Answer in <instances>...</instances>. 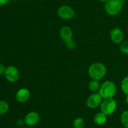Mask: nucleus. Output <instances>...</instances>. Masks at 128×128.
<instances>
[{
	"label": "nucleus",
	"mask_w": 128,
	"mask_h": 128,
	"mask_svg": "<svg viewBox=\"0 0 128 128\" xmlns=\"http://www.w3.org/2000/svg\"><path fill=\"white\" fill-rule=\"evenodd\" d=\"M122 5L118 0H110L106 2L104 10L106 12L111 16H116L121 11Z\"/></svg>",
	"instance_id": "3"
},
{
	"label": "nucleus",
	"mask_w": 128,
	"mask_h": 128,
	"mask_svg": "<svg viewBox=\"0 0 128 128\" xmlns=\"http://www.w3.org/2000/svg\"><path fill=\"white\" fill-rule=\"evenodd\" d=\"M58 15L64 20H70L74 16V11L70 6L64 5L60 6L58 8Z\"/></svg>",
	"instance_id": "6"
},
{
	"label": "nucleus",
	"mask_w": 128,
	"mask_h": 128,
	"mask_svg": "<svg viewBox=\"0 0 128 128\" xmlns=\"http://www.w3.org/2000/svg\"><path fill=\"white\" fill-rule=\"evenodd\" d=\"M99 94L104 99L113 98L116 94V85L112 81H105L100 87Z\"/></svg>",
	"instance_id": "2"
},
{
	"label": "nucleus",
	"mask_w": 128,
	"mask_h": 128,
	"mask_svg": "<svg viewBox=\"0 0 128 128\" xmlns=\"http://www.w3.org/2000/svg\"><path fill=\"white\" fill-rule=\"evenodd\" d=\"M84 120L81 117H77L73 121V128H83Z\"/></svg>",
	"instance_id": "15"
},
{
	"label": "nucleus",
	"mask_w": 128,
	"mask_h": 128,
	"mask_svg": "<svg viewBox=\"0 0 128 128\" xmlns=\"http://www.w3.org/2000/svg\"><path fill=\"white\" fill-rule=\"evenodd\" d=\"M120 50L122 53L128 55V41H123L120 45Z\"/></svg>",
	"instance_id": "18"
},
{
	"label": "nucleus",
	"mask_w": 128,
	"mask_h": 128,
	"mask_svg": "<svg viewBox=\"0 0 128 128\" xmlns=\"http://www.w3.org/2000/svg\"><path fill=\"white\" fill-rule=\"evenodd\" d=\"M100 1H102V2H107V1H110V0H100Z\"/></svg>",
	"instance_id": "25"
},
{
	"label": "nucleus",
	"mask_w": 128,
	"mask_h": 128,
	"mask_svg": "<svg viewBox=\"0 0 128 128\" xmlns=\"http://www.w3.org/2000/svg\"><path fill=\"white\" fill-rule=\"evenodd\" d=\"M102 98L99 93H94L88 97L86 104L88 107L95 109L100 106L102 102Z\"/></svg>",
	"instance_id": "7"
},
{
	"label": "nucleus",
	"mask_w": 128,
	"mask_h": 128,
	"mask_svg": "<svg viewBox=\"0 0 128 128\" xmlns=\"http://www.w3.org/2000/svg\"><path fill=\"white\" fill-rule=\"evenodd\" d=\"M10 1V0H0V6H3L6 5Z\"/></svg>",
	"instance_id": "22"
},
{
	"label": "nucleus",
	"mask_w": 128,
	"mask_h": 128,
	"mask_svg": "<svg viewBox=\"0 0 128 128\" xmlns=\"http://www.w3.org/2000/svg\"><path fill=\"white\" fill-rule=\"evenodd\" d=\"M121 120L125 128H128V110L122 112L121 115Z\"/></svg>",
	"instance_id": "16"
},
{
	"label": "nucleus",
	"mask_w": 128,
	"mask_h": 128,
	"mask_svg": "<svg viewBox=\"0 0 128 128\" xmlns=\"http://www.w3.org/2000/svg\"><path fill=\"white\" fill-rule=\"evenodd\" d=\"M66 47L68 49H70V50H73L76 48V44L75 41H74L73 40H71L70 41H68V42L66 43Z\"/></svg>",
	"instance_id": "19"
},
{
	"label": "nucleus",
	"mask_w": 128,
	"mask_h": 128,
	"mask_svg": "<svg viewBox=\"0 0 128 128\" xmlns=\"http://www.w3.org/2000/svg\"><path fill=\"white\" fill-rule=\"evenodd\" d=\"M110 38L114 43H120L124 39V33L120 28H114L110 32Z\"/></svg>",
	"instance_id": "10"
},
{
	"label": "nucleus",
	"mask_w": 128,
	"mask_h": 128,
	"mask_svg": "<svg viewBox=\"0 0 128 128\" xmlns=\"http://www.w3.org/2000/svg\"><path fill=\"white\" fill-rule=\"evenodd\" d=\"M22 128H30V127H22Z\"/></svg>",
	"instance_id": "26"
},
{
	"label": "nucleus",
	"mask_w": 128,
	"mask_h": 128,
	"mask_svg": "<svg viewBox=\"0 0 128 128\" xmlns=\"http://www.w3.org/2000/svg\"><path fill=\"white\" fill-rule=\"evenodd\" d=\"M24 123H25L24 120H22V119H19L17 122V124L18 125H20V126H22V125H23Z\"/></svg>",
	"instance_id": "21"
},
{
	"label": "nucleus",
	"mask_w": 128,
	"mask_h": 128,
	"mask_svg": "<svg viewBox=\"0 0 128 128\" xmlns=\"http://www.w3.org/2000/svg\"><path fill=\"white\" fill-rule=\"evenodd\" d=\"M4 75L6 80L10 82H15L18 80L20 77V72L18 69L13 65H10L6 67Z\"/></svg>",
	"instance_id": "5"
},
{
	"label": "nucleus",
	"mask_w": 128,
	"mask_h": 128,
	"mask_svg": "<svg viewBox=\"0 0 128 128\" xmlns=\"http://www.w3.org/2000/svg\"><path fill=\"white\" fill-rule=\"evenodd\" d=\"M100 87H101V85L99 82V80H92V79L88 85L89 89L93 92H96L98 90H100Z\"/></svg>",
	"instance_id": "13"
},
{
	"label": "nucleus",
	"mask_w": 128,
	"mask_h": 128,
	"mask_svg": "<svg viewBox=\"0 0 128 128\" xmlns=\"http://www.w3.org/2000/svg\"><path fill=\"white\" fill-rule=\"evenodd\" d=\"M126 102L127 103V104L128 105V95H126Z\"/></svg>",
	"instance_id": "24"
},
{
	"label": "nucleus",
	"mask_w": 128,
	"mask_h": 128,
	"mask_svg": "<svg viewBox=\"0 0 128 128\" xmlns=\"http://www.w3.org/2000/svg\"><path fill=\"white\" fill-rule=\"evenodd\" d=\"M27 1H31V0H27Z\"/></svg>",
	"instance_id": "28"
},
{
	"label": "nucleus",
	"mask_w": 128,
	"mask_h": 128,
	"mask_svg": "<svg viewBox=\"0 0 128 128\" xmlns=\"http://www.w3.org/2000/svg\"><path fill=\"white\" fill-rule=\"evenodd\" d=\"M6 69V68L5 67L4 65L0 63V75H2V74H4Z\"/></svg>",
	"instance_id": "20"
},
{
	"label": "nucleus",
	"mask_w": 128,
	"mask_h": 128,
	"mask_svg": "<svg viewBox=\"0 0 128 128\" xmlns=\"http://www.w3.org/2000/svg\"><path fill=\"white\" fill-rule=\"evenodd\" d=\"M121 89L124 94L128 95V76L124 78L121 82Z\"/></svg>",
	"instance_id": "17"
},
{
	"label": "nucleus",
	"mask_w": 128,
	"mask_h": 128,
	"mask_svg": "<svg viewBox=\"0 0 128 128\" xmlns=\"http://www.w3.org/2000/svg\"><path fill=\"white\" fill-rule=\"evenodd\" d=\"M106 72L107 69L106 66L100 62L91 64L88 69V75L92 80H101L104 77Z\"/></svg>",
	"instance_id": "1"
},
{
	"label": "nucleus",
	"mask_w": 128,
	"mask_h": 128,
	"mask_svg": "<svg viewBox=\"0 0 128 128\" xmlns=\"http://www.w3.org/2000/svg\"><path fill=\"white\" fill-rule=\"evenodd\" d=\"M40 1H45V0H40Z\"/></svg>",
	"instance_id": "27"
},
{
	"label": "nucleus",
	"mask_w": 128,
	"mask_h": 128,
	"mask_svg": "<svg viewBox=\"0 0 128 128\" xmlns=\"http://www.w3.org/2000/svg\"><path fill=\"white\" fill-rule=\"evenodd\" d=\"M119 1H120V3L121 4H122V5H124V4L125 3V2H126V0H118Z\"/></svg>",
	"instance_id": "23"
},
{
	"label": "nucleus",
	"mask_w": 128,
	"mask_h": 128,
	"mask_svg": "<svg viewBox=\"0 0 128 128\" xmlns=\"http://www.w3.org/2000/svg\"><path fill=\"white\" fill-rule=\"evenodd\" d=\"M60 35L62 41L65 43L72 40V31L69 26H62L60 30Z\"/></svg>",
	"instance_id": "11"
},
{
	"label": "nucleus",
	"mask_w": 128,
	"mask_h": 128,
	"mask_svg": "<svg viewBox=\"0 0 128 128\" xmlns=\"http://www.w3.org/2000/svg\"><path fill=\"white\" fill-rule=\"evenodd\" d=\"M31 96L30 91L26 88H21L19 89L16 94V99L18 102L24 103L27 102Z\"/></svg>",
	"instance_id": "9"
},
{
	"label": "nucleus",
	"mask_w": 128,
	"mask_h": 128,
	"mask_svg": "<svg viewBox=\"0 0 128 128\" xmlns=\"http://www.w3.org/2000/svg\"><path fill=\"white\" fill-rule=\"evenodd\" d=\"M24 120L28 127L34 126L40 122V115L37 112L31 111L26 114Z\"/></svg>",
	"instance_id": "8"
},
{
	"label": "nucleus",
	"mask_w": 128,
	"mask_h": 128,
	"mask_svg": "<svg viewBox=\"0 0 128 128\" xmlns=\"http://www.w3.org/2000/svg\"><path fill=\"white\" fill-rule=\"evenodd\" d=\"M107 121V115L104 113L100 112L97 113L94 117V122L98 125H102Z\"/></svg>",
	"instance_id": "12"
},
{
	"label": "nucleus",
	"mask_w": 128,
	"mask_h": 128,
	"mask_svg": "<svg viewBox=\"0 0 128 128\" xmlns=\"http://www.w3.org/2000/svg\"><path fill=\"white\" fill-rule=\"evenodd\" d=\"M10 106L7 102L4 100H0V115H3L8 112Z\"/></svg>",
	"instance_id": "14"
},
{
	"label": "nucleus",
	"mask_w": 128,
	"mask_h": 128,
	"mask_svg": "<svg viewBox=\"0 0 128 128\" xmlns=\"http://www.w3.org/2000/svg\"><path fill=\"white\" fill-rule=\"evenodd\" d=\"M101 110L106 115H109L113 114L117 108V102L113 98L104 99L101 102Z\"/></svg>",
	"instance_id": "4"
}]
</instances>
